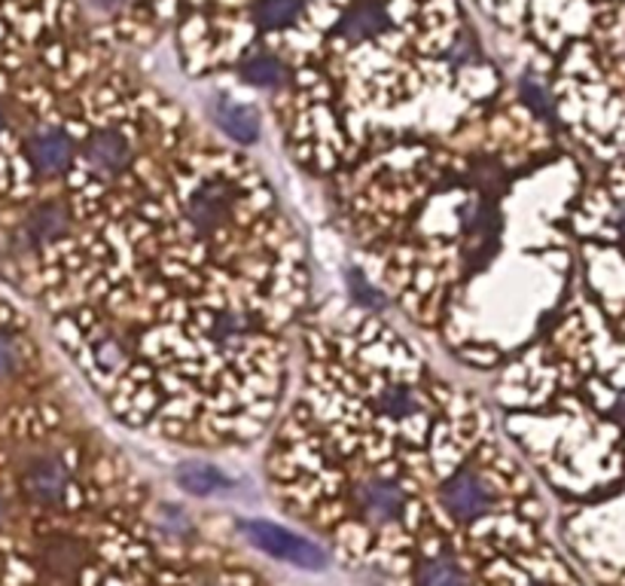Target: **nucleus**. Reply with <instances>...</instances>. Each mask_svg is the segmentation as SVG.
Segmentation results:
<instances>
[{
    "label": "nucleus",
    "mask_w": 625,
    "mask_h": 586,
    "mask_svg": "<svg viewBox=\"0 0 625 586\" xmlns=\"http://www.w3.org/2000/svg\"><path fill=\"white\" fill-rule=\"evenodd\" d=\"M241 535L262 550L266 556H275L281 563L299 565V568H324L327 565V553L320 550L318 544L299 538L294 532H287L281 526H271V523H260V519H241L238 523Z\"/></svg>",
    "instance_id": "obj_1"
},
{
    "label": "nucleus",
    "mask_w": 625,
    "mask_h": 586,
    "mask_svg": "<svg viewBox=\"0 0 625 586\" xmlns=\"http://www.w3.org/2000/svg\"><path fill=\"white\" fill-rule=\"evenodd\" d=\"M351 498H355V510L369 526H390L406 514V489L397 479L381 474H366L364 479H357Z\"/></svg>",
    "instance_id": "obj_2"
},
{
    "label": "nucleus",
    "mask_w": 625,
    "mask_h": 586,
    "mask_svg": "<svg viewBox=\"0 0 625 586\" xmlns=\"http://www.w3.org/2000/svg\"><path fill=\"white\" fill-rule=\"evenodd\" d=\"M232 215H236V190L226 180H205L187 199V220L199 236H217L232 224Z\"/></svg>",
    "instance_id": "obj_3"
},
{
    "label": "nucleus",
    "mask_w": 625,
    "mask_h": 586,
    "mask_svg": "<svg viewBox=\"0 0 625 586\" xmlns=\"http://www.w3.org/2000/svg\"><path fill=\"white\" fill-rule=\"evenodd\" d=\"M439 501L455 519L470 523V519H479V516H485L495 507V489L485 483L483 474H476V470L467 467V470H458L439 489Z\"/></svg>",
    "instance_id": "obj_4"
},
{
    "label": "nucleus",
    "mask_w": 625,
    "mask_h": 586,
    "mask_svg": "<svg viewBox=\"0 0 625 586\" xmlns=\"http://www.w3.org/2000/svg\"><path fill=\"white\" fill-rule=\"evenodd\" d=\"M83 162L95 178L113 180L117 175H122L131 162L129 138L119 132V129H98V132L89 135V141H86Z\"/></svg>",
    "instance_id": "obj_5"
},
{
    "label": "nucleus",
    "mask_w": 625,
    "mask_h": 586,
    "mask_svg": "<svg viewBox=\"0 0 625 586\" xmlns=\"http://www.w3.org/2000/svg\"><path fill=\"white\" fill-rule=\"evenodd\" d=\"M68 486H71V470L56 455L37 458V461L24 467L22 489L34 504H43V507L59 504L65 498Z\"/></svg>",
    "instance_id": "obj_6"
},
{
    "label": "nucleus",
    "mask_w": 625,
    "mask_h": 586,
    "mask_svg": "<svg viewBox=\"0 0 625 586\" xmlns=\"http://www.w3.org/2000/svg\"><path fill=\"white\" fill-rule=\"evenodd\" d=\"M388 28L390 16L378 0H355L348 10L343 12L336 34H339V40L348 43V47H357V43H369V40L381 37Z\"/></svg>",
    "instance_id": "obj_7"
},
{
    "label": "nucleus",
    "mask_w": 625,
    "mask_h": 586,
    "mask_svg": "<svg viewBox=\"0 0 625 586\" xmlns=\"http://www.w3.org/2000/svg\"><path fill=\"white\" fill-rule=\"evenodd\" d=\"M73 156V141L71 135L65 129H47V132H37L28 141V159L40 175H59L68 168Z\"/></svg>",
    "instance_id": "obj_8"
},
{
    "label": "nucleus",
    "mask_w": 625,
    "mask_h": 586,
    "mask_svg": "<svg viewBox=\"0 0 625 586\" xmlns=\"http://www.w3.org/2000/svg\"><path fill=\"white\" fill-rule=\"evenodd\" d=\"M43 565L61 580H77L86 565L83 544L73 538H52L43 547Z\"/></svg>",
    "instance_id": "obj_9"
},
{
    "label": "nucleus",
    "mask_w": 625,
    "mask_h": 586,
    "mask_svg": "<svg viewBox=\"0 0 625 586\" xmlns=\"http://www.w3.org/2000/svg\"><path fill=\"white\" fill-rule=\"evenodd\" d=\"M217 122L226 135H232L238 145H254L257 135H260V126H257V117L254 110L245 108V105H232V101H220L217 105Z\"/></svg>",
    "instance_id": "obj_10"
},
{
    "label": "nucleus",
    "mask_w": 625,
    "mask_h": 586,
    "mask_svg": "<svg viewBox=\"0 0 625 586\" xmlns=\"http://www.w3.org/2000/svg\"><path fill=\"white\" fill-rule=\"evenodd\" d=\"M65 229H68V215H65L61 205H40L34 215L28 217V224H24V232H28V239L34 241V245L59 239Z\"/></svg>",
    "instance_id": "obj_11"
},
{
    "label": "nucleus",
    "mask_w": 625,
    "mask_h": 586,
    "mask_svg": "<svg viewBox=\"0 0 625 586\" xmlns=\"http://www.w3.org/2000/svg\"><path fill=\"white\" fill-rule=\"evenodd\" d=\"M378 407H381V413L394 416V419H409V416L425 413V397H421V391L409 388V385H388L378 397Z\"/></svg>",
    "instance_id": "obj_12"
},
{
    "label": "nucleus",
    "mask_w": 625,
    "mask_h": 586,
    "mask_svg": "<svg viewBox=\"0 0 625 586\" xmlns=\"http://www.w3.org/2000/svg\"><path fill=\"white\" fill-rule=\"evenodd\" d=\"M92 342H95V364H98L105 373L119 370V367L129 360V342H126V336L117 334L113 327L98 330Z\"/></svg>",
    "instance_id": "obj_13"
},
{
    "label": "nucleus",
    "mask_w": 625,
    "mask_h": 586,
    "mask_svg": "<svg viewBox=\"0 0 625 586\" xmlns=\"http://www.w3.org/2000/svg\"><path fill=\"white\" fill-rule=\"evenodd\" d=\"M302 12V0H257L254 7V22L260 24L262 31H278L294 24Z\"/></svg>",
    "instance_id": "obj_14"
},
{
    "label": "nucleus",
    "mask_w": 625,
    "mask_h": 586,
    "mask_svg": "<svg viewBox=\"0 0 625 586\" xmlns=\"http://www.w3.org/2000/svg\"><path fill=\"white\" fill-rule=\"evenodd\" d=\"M415 586H473L467 572L452 559H427L415 575Z\"/></svg>",
    "instance_id": "obj_15"
},
{
    "label": "nucleus",
    "mask_w": 625,
    "mask_h": 586,
    "mask_svg": "<svg viewBox=\"0 0 625 586\" xmlns=\"http://www.w3.org/2000/svg\"><path fill=\"white\" fill-rule=\"evenodd\" d=\"M178 483L187 491H192V495H211V491L229 486V479H226L217 467L208 465H180Z\"/></svg>",
    "instance_id": "obj_16"
},
{
    "label": "nucleus",
    "mask_w": 625,
    "mask_h": 586,
    "mask_svg": "<svg viewBox=\"0 0 625 586\" xmlns=\"http://www.w3.org/2000/svg\"><path fill=\"white\" fill-rule=\"evenodd\" d=\"M284 64L278 56H271V52H260V56H254V59L245 61V68H241V77L248 80L250 86H260V89H275V86L284 83Z\"/></svg>",
    "instance_id": "obj_17"
},
{
    "label": "nucleus",
    "mask_w": 625,
    "mask_h": 586,
    "mask_svg": "<svg viewBox=\"0 0 625 586\" xmlns=\"http://www.w3.org/2000/svg\"><path fill=\"white\" fill-rule=\"evenodd\" d=\"M522 96L532 105L540 117H553V98H549V89L537 80V77H525L522 80Z\"/></svg>",
    "instance_id": "obj_18"
},
{
    "label": "nucleus",
    "mask_w": 625,
    "mask_h": 586,
    "mask_svg": "<svg viewBox=\"0 0 625 586\" xmlns=\"http://www.w3.org/2000/svg\"><path fill=\"white\" fill-rule=\"evenodd\" d=\"M19 364H22L19 346L12 342L10 336H0V379L12 376V373L19 370Z\"/></svg>",
    "instance_id": "obj_19"
},
{
    "label": "nucleus",
    "mask_w": 625,
    "mask_h": 586,
    "mask_svg": "<svg viewBox=\"0 0 625 586\" xmlns=\"http://www.w3.org/2000/svg\"><path fill=\"white\" fill-rule=\"evenodd\" d=\"M214 327H217V334L224 336V339H229V336L241 334V327H245V321H241V315H232V311H224L217 321H214Z\"/></svg>",
    "instance_id": "obj_20"
},
{
    "label": "nucleus",
    "mask_w": 625,
    "mask_h": 586,
    "mask_svg": "<svg viewBox=\"0 0 625 586\" xmlns=\"http://www.w3.org/2000/svg\"><path fill=\"white\" fill-rule=\"evenodd\" d=\"M162 523H166L168 528H178V532H183V528L189 526L178 507H166V510H162Z\"/></svg>",
    "instance_id": "obj_21"
},
{
    "label": "nucleus",
    "mask_w": 625,
    "mask_h": 586,
    "mask_svg": "<svg viewBox=\"0 0 625 586\" xmlns=\"http://www.w3.org/2000/svg\"><path fill=\"white\" fill-rule=\"evenodd\" d=\"M614 419L616 421H623L625 425V391L619 397H616V404H614Z\"/></svg>",
    "instance_id": "obj_22"
},
{
    "label": "nucleus",
    "mask_w": 625,
    "mask_h": 586,
    "mask_svg": "<svg viewBox=\"0 0 625 586\" xmlns=\"http://www.w3.org/2000/svg\"><path fill=\"white\" fill-rule=\"evenodd\" d=\"M614 224H616V227H619V232H623V239H625V202H619V205H616Z\"/></svg>",
    "instance_id": "obj_23"
},
{
    "label": "nucleus",
    "mask_w": 625,
    "mask_h": 586,
    "mask_svg": "<svg viewBox=\"0 0 625 586\" xmlns=\"http://www.w3.org/2000/svg\"><path fill=\"white\" fill-rule=\"evenodd\" d=\"M0 129H3V113H0Z\"/></svg>",
    "instance_id": "obj_24"
},
{
    "label": "nucleus",
    "mask_w": 625,
    "mask_h": 586,
    "mask_svg": "<svg viewBox=\"0 0 625 586\" xmlns=\"http://www.w3.org/2000/svg\"><path fill=\"white\" fill-rule=\"evenodd\" d=\"M0 516H3V501H0Z\"/></svg>",
    "instance_id": "obj_25"
}]
</instances>
